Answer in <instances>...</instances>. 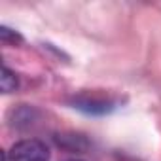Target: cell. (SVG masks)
Segmentation results:
<instances>
[{
	"instance_id": "6da1fadb",
	"label": "cell",
	"mask_w": 161,
	"mask_h": 161,
	"mask_svg": "<svg viewBox=\"0 0 161 161\" xmlns=\"http://www.w3.org/2000/svg\"><path fill=\"white\" fill-rule=\"evenodd\" d=\"M12 161H49V148L38 138H25L8 152Z\"/></svg>"
},
{
	"instance_id": "7a4b0ae2",
	"label": "cell",
	"mask_w": 161,
	"mask_h": 161,
	"mask_svg": "<svg viewBox=\"0 0 161 161\" xmlns=\"http://www.w3.org/2000/svg\"><path fill=\"white\" fill-rule=\"evenodd\" d=\"M74 108L82 110L86 114H91V116H103V114H108L116 108V101L110 99V97H103V95H95V93H82L74 97L72 101Z\"/></svg>"
},
{
	"instance_id": "3957f363",
	"label": "cell",
	"mask_w": 161,
	"mask_h": 161,
	"mask_svg": "<svg viewBox=\"0 0 161 161\" xmlns=\"http://www.w3.org/2000/svg\"><path fill=\"white\" fill-rule=\"evenodd\" d=\"M0 86H2V91H4V93H12V91H15L17 86H19L15 72H12L8 66H2V80H0Z\"/></svg>"
},
{
	"instance_id": "277c9868",
	"label": "cell",
	"mask_w": 161,
	"mask_h": 161,
	"mask_svg": "<svg viewBox=\"0 0 161 161\" xmlns=\"http://www.w3.org/2000/svg\"><path fill=\"white\" fill-rule=\"evenodd\" d=\"M0 40H2L4 44H12V46L23 42L21 34L15 32V31H12V29H8V27H2V29H0Z\"/></svg>"
},
{
	"instance_id": "5b68a950",
	"label": "cell",
	"mask_w": 161,
	"mask_h": 161,
	"mask_svg": "<svg viewBox=\"0 0 161 161\" xmlns=\"http://www.w3.org/2000/svg\"><path fill=\"white\" fill-rule=\"evenodd\" d=\"M68 161H80V159H68Z\"/></svg>"
}]
</instances>
